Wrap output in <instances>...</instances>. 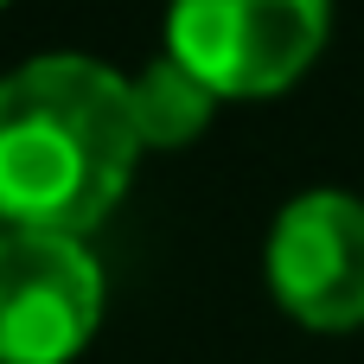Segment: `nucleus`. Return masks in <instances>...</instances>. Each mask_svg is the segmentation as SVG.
<instances>
[{"instance_id": "nucleus-1", "label": "nucleus", "mask_w": 364, "mask_h": 364, "mask_svg": "<svg viewBox=\"0 0 364 364\" xmlns=\"http://www.w3.org/2000/svg\"><path fill=\"white\" fill-rule=\"evenodd\" d=\"M134 90L96 58L51 51L0 77V218L26 230H96L141 160Z\"/></svg>"}, {"instance_id": "nucleus-2", "label": "nucleus", "mask_w": 364, "mask_h": 364, "mask_svg": "<svg viewBox=\"0 0 364 364\" xmlns=\"http://www.w3.org/2000/svg\"><path fill=\"white\" fill-rule=\"evenodd\" d=\"M333 0H173L166 51L218 96H282L326 45Z\"/></svg>"}, {"instance_id": "nucleus-3", "label": "nucleus", "mask_w": 364, "mask_h": 364, "mask_svg": "<svg viewBox=\"0 0 364 364\" xmlns=\"http://www.w3.org/2000/svg\"><path fill=\"white\" fill-rule=\"evenodd\" d=\"M102 320V269L64 230H0V364H70Z\"/></svg>"}, {"instance_id": "nucleus-4", "label": "nucleus", "mask_w": 364, "mask_h": 364, "mask_svg": "<svg viewBox=\"0 0 364 364\" xmlns=\"http://www.w3.org/2000/svg\"><path fill=\"white\" fill-rule=\"evenodd\" d=\"M269 288L314 333L364 326V198L301 192L269 230Z\"/></svg>"}, {"instance_id": "nucleus-5", "label": "nucleus", "mask_w": 364, "mask_h": 364, "mask_svg": "<svg viewBox=\"0 0 364 364\" xmlns=\"http://www.w3.org/2000/svg\"><path fill=\"white\" fill-rule=\"evenodd\" d=\"M128 90H134V122H141L147 147H186V141H198L205 122H211V109H218V90L205 77H192L173 51L154 58Z\"/></svg>"}, {"instance_id": "nucleus-6", "label": "nucleus", "mask_w": 364, "mask_h": 364, "mask_svg": "<svg viewBox=\"0 0 364 364\" xmlns=\"http://www.w3.org/2000/svg\"><path fill=\"white\" fill-rule=\"evenodd\" d=\"M0 6H6V0H0Z\"/></svg>"}]
</instances>
